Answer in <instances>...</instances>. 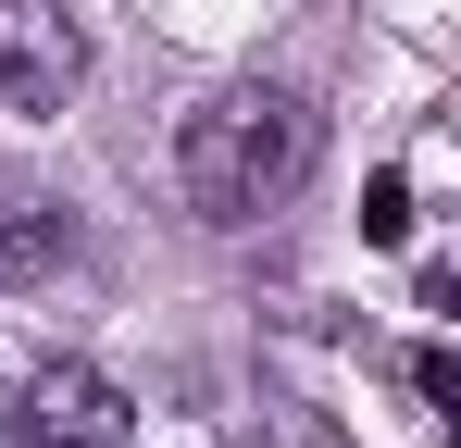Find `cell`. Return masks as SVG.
Wrapping results in <instances>:
<instances>
[{"label": "cell", "mask_w": 461, "mask_h": 448, "mask_svg": "<svg viewBox=\"0 0 461 448\" xmlns=\"http://www.w3.org/2000/svg\"><path fill=\"white\" fill-rule=\"evenodd\" d=\"M362 237H375V249H399V237H411V187H399V175H375V187H362Z\"/></svg>", "instance_id": "obj_5"}, {"label": "cell", "mask_w": 461, "mask_h": 448, "mask_svg": "<svg viewBox=\"0 0 461 448\" xmlns=\"http://www.w3.org/2000/svg\"><path fill=\"white\" fill-rule=\"evenodd\" d=\"M312 162H324V112H312L300 87H212L200 112H187V138H175V187H187V212L200 224H262L287 212L312 187Z\"/></svg>", "instance_id": "obj_1"}, {"label": "cell", "mask_w": 461, "mask_h": 448, "mask_svg": "<svg viewBox=\"0 0 461 448\" xmlns=\"http://www.w3.org/2000/svg\"><path fill=\"white\" fill-rule=\"evenodd\" d=\"M411 386H424V399L449 411V399H461V362H449V349H411Z\"/></svg>", "instance_id": "obj_6"}, {"label": "cell", "mask_w": 461, "mask_h": 448, "mask_svg": "<svg viewBox=\"0 0 461 448\" xmlns=\"http://www.w3.org/2000/svg\"><path fill=\"white\" fill-rule=\"evenodd\" d=\"M138 436V411H125V386L87 362H50L38 386H25V436L13 448H125Z\"/></svg>", "instance_id": "obj_3"}, {"label": "cell", "mask_w": 461, "mask_h": 448, "mask_svg": "<svg viewBox=\"0 0 461 448\" xmlns=\"http://www.w3.org/2000/svg\"><path fill=\"white\" fill-rule=\"evenodd\" d=\"M0 448H13V424H0Z\"/></svg>", "instance_id": "obj_7"}, {"label": "cell", "mask_w": 461, "mask_h": 448, "mask_svg": "<svg viewBox=\"0 0 461 448\" xmlns=\"http://www.w3.org/2000/svg\"><path fill=\"white\" fill-rule=\"evenodd\" d=\"M87 75V38L63 0H0V112H63Z\"/></svg>", "instance_id": "obj_2"}, {"label": "cell", "mask_w": 461, "mask_h": 448, "mask_svg": "<svg viewBox=\"0 0 461 448\" xmlns=\"http://www.w3.org/2000/svg\"><path fill=\"white\" fill-rule=\"evenodd\" d=\"M76 262V212L38 187H0V287H50Z\"/></svg>", "instance_id": "obj_4"}]
</instances>
